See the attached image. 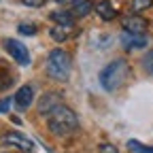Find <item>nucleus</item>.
Wrapping results in <instances>:
<instances>
[{
	"mask_svg": "<svg viewBox=\"0 0 153 153\" xmlns=\"http://www.w3.org/2000/svg\"><path fill=\"white\" fill-rule=\"evenodd\" d=\"M9 106H11V98H4V100H0V113L9 111Z\"/></svg>",
	"mask_w": 153,
	"mask_h": 153,
	"instance_id": "4be33fe9",
	"label": "nucleus"
},
{
	"mask_svg": "<svg viewBox=\"0 0 153 153\" xmlns=\"http://www.w3.org/2000/svg\"><path fill=\"white\" fill-rule=\"evenodd\" d=\"M2 143L15 147V149H19V151H26V153L34 151V143H32L28 136H24L22 132H7L4 136H2Z\"/></svg>",
	"mask_w": 153,
	"mask_h": 153,
	"instance_id": "39448f33",
	"label": "nucleus"
},
{
	"mask_svg": "<svg viewBox=\"0 0 153 153\" xmlns=\"http://www.w3.org/2000/svg\"><path fill=\"white\" fill-rule=\"evenodd\" d=\"M47 74L55 81H66L68 74H70V68H72V62H70V53L64 51V49H53L49 51L47 55Z\"/></svg>",
	"mask_w": 153,
	"mask_h": 153,
	"instance_id": "7ed1b4c3",
	"label": "nucleus"
},
{
	"mask_svg": "<svg viewBox=\"0 0 153 153\" xmlns=\"http://www.w3.org/2000/svg\"><path fill=\"white\" fill-rule=\"evenodd\" d=\"M94 11V2H91V0H83V2L79 4V7H74L70 13L74 15V17H85L87 13H91Z\"/></svg>",
	"mask_w": 153,
	"mask_h": 153,
	"instance_id": "ddd939ff",
	"label": "nucleus"
},
{
	"mask_svg": "<svg viewBox=\"0 0 153 153\" xmlns=\"http://www.w3.org/2000/svg\"><path fill=\"white\" fill-rule=\"evenodd\" d=\"M128 76H130V64L126 60H113L100 70V85L106 91H115L126 83Z\"/></svg>",
	"mask_w": 153,
	"mask_h": 153,
	"instance_id": "f03ea898",
	"label": "nucleus"
},
{
	"mask_svg": "<svg viewBox=\"0 0 153 153\" xmlns=\"http://www.w3.org/2000/svg\"><path fill=\"white\" fill-rule=\"evenodd\" d=\"M121 45L126 49H143L147 45V38L143 34H130V32H123L121 34Z\"/></svg>",
	"mask_w": 153,
	"mask_h": 153,
	"instance_id": "1a4fd4ad",
	"label": "nucleus"
},
{
	"mask_svg": "<svg viewBox=\"0 0 153 153\" xmlns=\"http://www.w3.org/2000/svg\"><path fill=\"white\" fill-rule=\"evenodd\" d=\"M51 22H55V26H70L74 28V15L66 9H60V11H53L51 15Z\"/></svg>",
	"mask_w": 153,
	"mask_h": 153,
	"instance_id": "9b49d317",
	"label": "nucleus"
},
{
	"mask_svg": "<svg viewBox=\"0 0 153 153\" xmlns=\"http://www.w3.org/2000/svg\"><path fill=\"white\" fill-rule=\"evenodd\" d=\"M13 102H15V106H17L19 111L30 108V104L34 102V85H22V87L17 89Z\"/></svg>",
	"mask_w": 153,
	"mask_h": 153,
	"instance_id": "0eeeda50",
	"label": "nucleus"
},
{
	"mask_svg": "<svg viewBox=\"0 0 153 153\" xmlns=\"http://www.w3.org/2000/svg\"><path fill=\"white\" fill-rule=\"evenodd\" d=\"M81 2H83V0H57V4H62L66 11H72L74 7H79Z\"/></svg>",
	"mask_w": 153,
	"mask_h": 153,
	"instance_id": "6ab92c4d",
	"label": "nucleus"
},
{
	"mask_svg": "<svg viewBox=\"0 0 153 153\" xmlns=\"http://www.w3.org/2000/svg\"><path fill=\"white\" fill-rule=\"evenodd\" d=\"M98 151H100V153H119V149L115 147V145H111V143H102V145L98 147Z\"/></svg>",
	"mask_w": 153,
	"mask_h": 153,
	"instance_id": "aec40b11",
	"label": "nucleus"
},
{
	"mask_svg": "<svg viewBox=\"0 0 153 153\" xmlns=\"http://www.w3.org/2000/svg\"><path fill=\"white\" fill-rule=\"evenodd\" d=\"M151 4H153V0H132V11L138 15L140 11H145V9H151Z\"/></svg>",
	"mask_w": 153,
	"mask_h": 153,
	"instance_id": "dca6fc26",
	"label": "nucleus"
},
{
	"mask_svg": "<svg viewBox=\"0 0 153 153\" xmlns=\"http://www.w3.org/2000/svg\"><path fill=\"white\" fill-rule=\"evenodd\" d=\"M70 34H72V28H70V26H53V28L49 30V36L53 38L55 43H64Z\"/></svg>",
	"mask_w": 153,
	"mask_h": 153,
	"instance_id": "f8f14e48",
	"label": "nucleus"
},
{
	"mask_svg": "<svg viewBox=\"0 0 153 153\" xmlns=\"http://www.w3.org/2000/svg\"><path fill=\"white\" fill-rule=\"evenodd\" d=\"M17 30H19V34H26V36L36 34V26H32V24H19Z\"/></svg>",
	"mask_w": 153,
	"mask_h": 153,
	"instance_id": "a211bd4d",
	"label": "nucleus"
},
{
	"mask_svg": "<svg viewBox=\"0 0 153 153\" xmlns=\"http://www.w3.org/2000/svg\"><path fill=\"white\" fill-rule=\"evenodd\" d=\"M128 149L132 151V153H153V147H149V145H143V143H138V140H128Z\"/></svg>",
	"mask_w": 153,
	"mask_h": 153,
	"instance_id": "4468645a",
	"label": "nucleus"
},
{
	"mask_svg": "<svg viewBox=\"0 0 153 153\" xmlns=\"http://www.w3.org/2000/svg\"><path fill=\"white\" fill-rule=\"evenodd\" d=\"M143 68L153 76V51H149V53L143 57Z\"/></svg>",
	"mask_w": 153,
	"mask_h": 153,
	"instance_id": "f3484780",
	"label": "nucleus"
},
{
	"mask_svg": "<svg viewBox=\"0 0 153 153\" xmlns=\"http://www.w3.org/2000/svg\"><path fill=\"white\" fill-rule=\"evenodd\" d=\"M13 81H15V76H13L11 72L2 70V72H0V91H4V89H9V87L13 85Z\"/></svg>",
	"mask_w": 153,
	"mask_h": 153,
	"instance_id": "2eb2a0df",
	"label": "nucleus"
},
{
	"mask_svg": "<svg viewBox=\"0 0 153 153\" xmlns=\"http://www.w3.org/2000/svg\"><path fill=\"white\" fill-rule=\"evenodd\" d=\"M4 49L9 51V55L19 64V66H28L30 64V51L24 43L15 41V38H4Z\"/></svg>",
	"mask_w": 153,
	"mask_h": 153,
	"instance_id": "20e7f679",
	"label": "nucleus"
},
{
	"mask_svg": "<svg viewBox=\"0 0 153 153\" xmlns=\"http://www.w3.org/2000/svg\"><path fill=\"white\" fill-rule=\"evenodd\" d=\"M94 11L98 13V17L104 19V22H111V19L117 17V9H115L108 0H100L98 4H94Z\"/></svg>",
	"mask_w": 153,
	"mask_h": 153,
	"instance_id": "9d476101",
	"label": "nucleus"
},
{
	"mask_svg": "<svg viewBox=\"0 0 153 153\" xmlns=\"http://www.w3.org/2000/svg\"><path fill=\"white\" fill-rule=\"evenodd\" d=\"M22 2L26 4V7H32V9H38V7H43L47 0H22Z\"/></svg>",
	"mask_w": 153,
	"mask_h": 153,
	"instance_id": "412c9836",
	"label": "nucleus"
},
{
	"mask_svg": "<svg viewBox=\"0 0 153 153\" xmlns=\"http://www.w3.org/2000/svg\"><path fill=\"white\" fill-rule=\"evenodd\" d=\"M60 104H62V96L57 91H49V94H45L43 98L38 100L36 106H38V113H41V115H49L53 108H57Z\"/></svg>",
	"mask_w": 153,
	"mask_h": 153,
	"instance_id": "6e6552de",
	"label": "nucleus"
},
{
	"mask_svg": "<svg viewBox=\"0 0 153 153\" xmlns=\"http://www.w3.org/2000/svg\"><path fill=\"white\" fill-rule=\"evenodd\" d=\"M123 32H130V34H145V30L149 28V22L145 17H140V15H128V17H123Z\"/></svg>",
	"mask_w": 153,
	"mask_h": 153,
	"instance_id": "423d86ee",
	"label": "nucleus"
},
{
	"mask_svg": "<svg viewBox=\"0 0 153 153\" xmlns=\"http://www.w3.org/2000/svg\"><path fill=\"white\" fill-rule=\"evenodd\" d=\"M47 128L55 136H70L79 130V117L70 106L60 104L47 115Z\"/></svg>",
	"mask_w": 153,
	"mask_h": 153,
	"instance_id": "f257e3e1",
	"label": "nucleus"
}]
</instances>
